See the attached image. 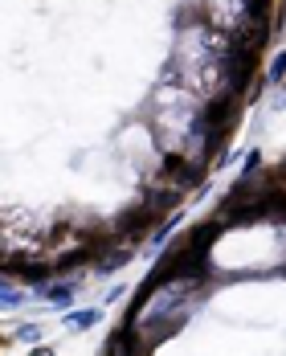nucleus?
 <instances>
[{"label": "nucleus", "instance_id": "obj_1", "mask_svg": "<svg viewBox=\"0 0 286 356\" xmlns=\"http://www.w3.org/2000/svg\"><path fill=\"white\" fill-rule=\"evenodd\" d=\"M176 21L184 29H196V25H213V4L209 0H180Z\"/></svg>", "mask_w": 286, "mask_h": 356}, {"label": "nucleus", "instance_id": "obj_2", "mask_svg": "<svg viewBox=\"0 0 286 356\" xmlns=\"http://www.w3.org/2000/svg\"><path fill=\"white\" fill-rule=\"evenodd\" d=\"M283 21H286V8H283Z\"/></svg>", "mask_w": 286, "mask_h": 356}]
</instances>
